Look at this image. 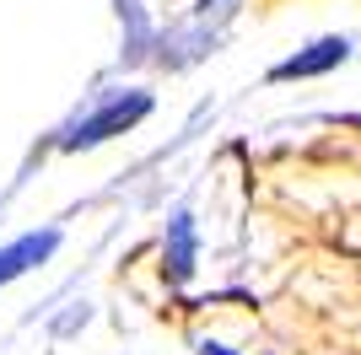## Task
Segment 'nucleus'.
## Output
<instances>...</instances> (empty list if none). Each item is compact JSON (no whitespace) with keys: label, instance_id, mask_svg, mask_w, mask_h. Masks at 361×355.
I'll list each match as a JSON object with an SVG mask.
<instances>
[{"label":"nucleus","instance_id":"nucleus-1","mask_svg":"<svg viewBox=\"0 0 361 355\" xmlns=\"http://www.w3.org/2000/svg\"><path fill=\"white\" fill-rule=\"evenodd\" d=\"M151 113V97L146 92H119V97H108L103 108H92L87 118H75L71 130H65L60 146L65 151H87V146H103V140H114V135L135 130L140 118Z\"/></svg>","mask_w":361,"mask_h":355},{"label":"nucleus","instance_id":"nucleus-2","mask_svg":"<svg viewBox=\"0 0 361 355\" xmlns=\"http://www.w3.org/2000/svg\"><path fill=\"white\" fill-rule=\"evenodd\" d=\"M350 59V44L345 38H318V44H307L302 54L281 59L270 70V81H313V75H329L334 65H345Z\"/></svg>","mask_w":361,"mask_h":355},{"label":"nucleus","instance_id":"nucleus-3","mask_svg":"<svg viewBox=\"0 0 361 355\" xmlns=\"http://www.w3.org/2000/svg\"><path fill=\"white\" fill-rule=\"evenodd\" d=\"M54 248H60V232H27V237H16V242H6L0 248V285H11L32 264H44Z\"/></svg>","mask_w":361,"mask_h":355},{"label":"nucleus","instance_id":"nucleus-4","mask_svg":"<svg viewBox=\"0 0 361 355\" xmlns=\"http://www.w3.org/2000/svg\"><path fill=\"white\" fill-rule=\"evenodd\" d=\"M167 269H173V280H189V269H195V221L189 216L167 226Z\"/></svg>","mask_w":361,"mask_h":355},{"label":"nucleus","instance_id":"nucleus-5","mask_svg":"<svg viewBox=\"0 0 361 355\" xmlns=\"http://www.w3.org/2000/svg\"><path fill=\"white\" fill-rule=\"evenodd\" d=\"M200 355H238V350H226L221 340H200Z\"/></svg>","mask_w":361,"mask_h":355}]
</instances>
